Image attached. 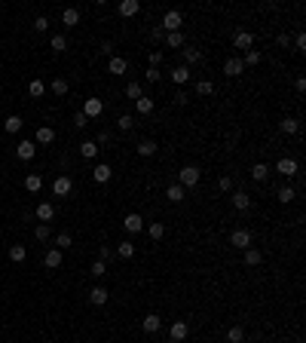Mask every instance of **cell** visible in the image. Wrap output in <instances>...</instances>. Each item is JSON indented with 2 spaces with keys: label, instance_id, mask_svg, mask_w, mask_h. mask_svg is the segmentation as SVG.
Returning a JSON list of instances; mask_svg holds the SVG:
<instances>
[{
  "label": "cell",
  "instance_id": "obj_30",
  "mask_svg": "<svg viewBox=\"0 0 306 343\" xmlns=\"http://www.w3.org/2000/svg\"><path fill=\"white\" fill-rule=\"evenodd\" d=\"M25 190H31V193H37V190H43V178L37 175V172H31V175L25 178Z\"/></svg>",
  "mask_w": 306,
  "mask_h": 343
},
{
  "label": "cell",
  "instance_id": "obj_57",
  "mask_svg": "<svg viewBox=\"0 0 306 343\" xmlns=\"http://www.w3.org/2000/svg\"><path fill=\"white\" fill-rule=\"evenodd\" d=\"M107 141H110V132H101V135H98V141H95V144H107Z\"/></svg>",
  "mask_w": 306,
  "mask_h": 343
},
{
  "label": "cell",
  "instance_id": "obj_16",
  "mask_svg": "<svg viewBox=\"0 0 306 343\" xmlns=\"http://www.w3.org/2000/svg\"><path fill=\"white\" fill-rule=\"evenodd\" d=\"M55 141V129L52 126H40L37 135H34V144H52Z\"/></svg>",
  "mask_w": 306,
  "mask_h": 343
},
{
  "label": "cell",
  "instance_id": "obj_49",
  "mask_svg": "<svg viewBox=\"0 0 306 343\" xmlns=\"http://www.w3.org/2000/svg\"><path fill=\"white\" fill-rule=\"evenodd\" d=\"M110 257H117V255H113V248L110 245H101L98 248V260H110Z\"/></svg>",
  "mask_w": 306,
  "mask_h": 343
},
{
  "label": "cell",
  "instance_id": "obj_46",
  "mask_svg": "<svg viewBox=\"0 0 306 343\" xmlns=\"http://www.w3.org/2000/svg\"><path fill=\"white\" fill-rule=\"evenodd\" d=\"M214 92V83H208V80H199L196 83V95H211Z\"/></svg>",
  "mask_w": 306,
  "mask_h": 343
},
{
  "label": "cell",
  "instance_id": "obj_50",
  "mask_svg": "<svg viewBox=\"0 0 306 343\" xmlns=\"http://www.w3.org/2000/svg\"><path fill=\"white\" fill-rule=\"evenodd\" d=\"M74 126H77V129H86V126H89V120L83 117V110H77V113H74Z\"/></svg>",
  "mask_w": 306,
  "mask_h": 343
},
{
  "label": "cell",
  "instance_id": "obj_14",
  "mask_svg": "<svg viewBox=\"0 0 306 343\" xmlns=\"http://www.w3.org/2000/svg\"><path fill=\"white\" fill-rule=\"evenodd\" d=\"M117 13H120L122 19H132L135 13H141V3H138V0H122V3L117 6Z\"/></svg>",
  "mask_w": 306,
  "mask_h": 343
},
{
  "label": "cell",
  "instance_id": "obj_23",
  "mask_svg": "<svg viewBox=\"0 0 306 343\" xmlns=\"http://www.w3.org/2000/svg\"><path fill=\"white\" fill-rule=\"evenodd\" d=\"M184 196H187V190L181 187V184H168L165 187V199L168 202H184Z\"/></svg>",
  "mask_w": 306,
  "mask_h": 343
},
{
  "label": "cell",
  "instance_id": "obj_59",
  "mask_svg": "<svg viewBox=\"0 0 306 343\" xmlns=\"http://www.w3.org/2000/svg\"><path fill=\"white\" fill-rule=\"evenodd\" d=\"M294 43H297V49H306V37H303V34H297V40H294Z\"/></svg>",
  "mask_w": 306,
  "mask_h": 343
},
{
  "label": "cell",
  "instance_id": "obj_19",
  "mask_svg": "<svg viewBox=\"0 0 306 343\" xmlns=\"http://www.w3.org/2000/svg\"><path fill=\"white\" fill-rule=\"evenodd\" d=\"M135 110H138V117H147V113H153V110H156V101H153V98H147V95H141L138 101H135Z\"/></svg>",
  "mask_w": 306,
  "mask_h": 343
},
{
  "label": "cell",
  "instance_id": "obj_52",
  "mask_svg": "<svg viewBox=\"0 0 306 343\" xmlns=\"http://www.w3.org/2000/svg\"><path fill=\"white\" fill-rule=\"evenodd\" d=\"M34 28H37L40 34H43V31H49V19H46V16H40L37 21H34Z\"/></svg>",
  "mask_w": 306,
  "mask_h": 343
},
{
  "label": "cell",
  "instance_id": "obj_56",
  "mask_svg": "<svg viewBox=\"0 0 306 343\" xmlns=\"http://www.w3.org/2000/svg\"><path fill=\"white\" fill-rule=\"evenodd\" d=\"M175 101H178V105H187V101H190V95H187V92H184V89H181V92H178V95H175Z\"/></svg>",
  "mask_w": 306,
  "mask_h": 343
},
{
  "label": "cell",
  "instance_id": "obj_35",
  "mask_svg": "<svg viewBox=\"0 0 306 343\" xmlns=\"http://www.w3.org/2000/svg\"><path fill=\"white\" fill-rule=\"evenodd\" d=\"M147 233H150V239H156V242H160V239L165 236V224H163V221H153V224H147Z\"/></svg>",
  "mask_w": 306,
  "mask_h": 343
},
{
  "label": "cell",
  "instance_id": "obj_27",
  "mask_svg": "<svg viewBox=\"0 0 306 343\" xmlns=\"http://www.w3.org/2000/svg\"><path fill=\"white\" fill-rule=\"evenodd\" d=\"M43 264H46L49 270H59L61 267V251L59 248H49L46 255H43Z\"/></svg>",
  "mask_w": 306,
  "mask_h": 343
},
{
  "label": "cell",
  "instance_id": "obj_21",
  "mask_svg": "<svg viewBox=\"0 0 306 343\" xmlns=\"http://www.w3.org/2000/svg\"><path fill=\"white\" fill-rule=\"evenodd\" d=\"M110 175H113V169H110L107 163H98V166L92 169V178L98 181V184H107V181H110Z\"/></svg>",
  "mask_w": 306,
  "mask_h": 343
},
{
  "label": "cell",
  "instance_id": "obj_20",
  "mask_svg": "<svg viewBox=\"0 0 306 343\" xmlns=\"http://www.w3.org/2000/svg\"><path fill=\"white\" fill-rule=\"evenodd\" d=\"M16 153H19V159H34V153H37V144L34 141H19V147H16Z\"/></svg>",
  "mask_w": 306,
  "mask_h": 343
},
{
  "label": "cell",
  "instance_id": "obj_53",
  "mask_svg": "<svg viewBox=\"0 0 306 343\" xmlns=\"http://www.w3.org/2000/svg\"><path fill=\"white\" fill-rule=\"evenodd\" d=\"M147 59H150V67H160V62H163V52L156 49V52H150V55H147Z\"/></svg>",
  "mask_w": 306,
  "mask_h": 343
},
{
  "label": "cell",
  "instance_id": "obj_45",
  "mask_svg": "<svg viewBox=\"0 0 306 343\" xmlns=\"http://www.w3.org/2000/svg\"><path fill=\"white\" fill-rule=\"evenodd\" d=\"M260 59H264V55H260L257 49H248L245 59H242V64H245V67H248V64H260Z\"/></svg>",
  "mask_w": 306,
  "mask_h": 343
},
{
  "label": "cell",
  "instance_id": "obj_47",
  "mask_svg": "<svg viewBox=\"0 0 306 343\" xmlns=\"http://www.w3.org/2000/svg\"><path fill=\"white\" fill-rule=\"evenodd\" d=\"M144 77H147V83H160V80H163V71H160V67H147Z\"/></svg>",
  "mask_w": 306,
  "mask_h": 343
},
{
  "label": "cell",
  "instance_id": "obj_51",
  "mask_svg": "<svg viewBox=\"0 0 306 343\" xmlns=\"http://www.w3.org/2000/svg\"><path fill=\"white\" fill-rule=\"evenodd\" d=\"M104 273H107V264H104V260H95V264H92V276H104Z\"/></svg>",
  "mask_w": 306,
  "mask_h": 343
},
{
  "label": "cell",
  "instance_id": "obj_6",
  "mask_svg": "<svg viewBox=\"0 0 306 343\" xmlns=\"http://www.w3.org/2000/svg\"><path fill=\"white\" fill-rule=\"evenodd\" d=\"M230 245H236L239 251L251 248V233H248V230H233L230 233Z\"/></svg>",
  "mask_w": 306,
  "mask_h": 343
},
{
  "label": "cell",
  "instance_id": "obj_41",
  "mask_svg": "<svg viewBox=\"0 0 306 343\" xmlns=\"http://www.w3.org/2000/svg\"><path fill=\"white\" fill-rule=\"evenodd\" d=\"M74 245V239H71V233H59L55 236V248L59 251H64V248H71Z\"/></svg>",
  "mask_w": 306,
  "mask_h": 343
},
{
  "label": "cell",
  "instance_id": "obj_11",
  "mask_svg": "<svg viewBox=\"0 0 306 343\" xmlns=\"http://www.w3.org/2000/svg\"><path fill=\"white\" fill-rule=\"evenodd\" d=\"M107 71L120 77V74H126V71H129V62L122 59V55H110V59H107Z\"/></svg>",
  "mask_w": 306,
  "mask_h": 343
},
{
  "label": "cell",
  "instance_id": "obj_1",
  "mask_svg": "<svg viewBox=\"0 0 306 343\" xmlns=\"http://www.w3.org/2000/svg\"><path fill=\"white\" fill-rule=\"evenodd\" d=\"M199 178H202L199 166H184V169L178 172V184L184 187V190H193V187L199 184Z\"/></svg>",
  "mask_w": 306,
  "mask_h": 343
},
{
  "label": "cell",
  "instance_id": "obj_12",
  "mask_svg": "<svg viewBox=\"0 0 306 343\" xmlns=\"http://www.w3.org/2000/svg\"><path fill=\"white\" fill-rule=\"evenodd\" d=\"M107 288H104V285H95V288L92 291H89V303H92V306H104L107 303Z\"/></svg>",
  "mask_w": 306,
  "mask_h": 343
},
{
  "label": "cell",
  "instance_id": "obj_55",
  "mask_svg": "<svg viewBox=\"0 0 306 343\" xmlns=\"http://www.w3.org/2000/svg\"><path fill=\"white\" fill-rule=\"evenodd\" d=\"M101 52H104L107 59H110V55H113V43H110V40H104V43H101Z\"/></svg>",
  "mask_w": 306,
  "mask_h": 343
},
{
  "label": "cell",
  "instance_id": "obj_13",
  "mask_svg": "<svg viewBox=\"0 0 306 343\" xmlns=\"http://www.w3.org/2000/svg\"><path fill=\"white\" fill-rule=\"evenodd\" d=\"M117 257H122V260H132L135 257V242L132 239H122V242H117V251H113Z\"/></svg>",
  "mask_w": 306,
  "mask_h": 343
},
{
  "label": "cell",
  "instance_id": "obj_15",
  "mask_svg": "<svg viewBox=\"0 0 306 343\" xmlns=\"http://www.w3.org/2000/svg\"><path fill=\"white\" fill-rule=\"evenodd\" d=\"M233 209L236 212H248V209H251V196H248L245 190H236L233 193Z\"/></svg>",
  "mask_w": 306,
  "mask_h": 343
},
{
  "label": "cell",
  "instance_id": "obj_32",
  "mask_svg": "<svg viewBox=\"0 0 306 343\" xmlns=\"http://www.w3.org/2000/svg\"><path fill=\"white\" fill-rule=\"evenodd\" d=\"M135 150H138V156H153V153H156V141L144 138V141H138V147H135Z\"/></svg>",
  "mask_w": 306,
  "mask_h": 343
},
{
  "label": "cell",
  "instance_id": "obj_28",
  "mask_svg": "<svg viewBox=\"0 0 306 343\" xmlns=\"http://www.w3.org/2000/svg\"><path fill=\"white\" fill-rule=\"evenodd\" d=\"M199 62H202V49L187 46V49H184V64H187V67H193V64H199Z\"/></svg>",
  "mask_w": 306,
  "mask_h": 343
},
{
  "label": "cell",
  "instance_id": "obj_33",
  "mask_svg": "<svg viewBox=\"0 0 306 343\" xmlns=\"http://www.w3.org/2000/svg\"><path fill=\"white\" fill-rule=\"evenodd\" d=\"M25 257H28V248L25 245H9V260H13V264H21Z\"/></svg>",
  "mask_w": 306,
  "mask_h": 343
},
{
  "label": "cell",
  "instance_id": "obj_34",
  "mask_svg": "<svg viewBox=\"0 0 306 343\" xmlns=\"http://www.w3.org/2000/svg\"><path fill=\"white\" fill-rule=\"evenodd\" d=\"M251 178H254V181H266V178H269V166H266V163H254V166H251Z\"/></svg>",
  "mask_w": 306,
  "mask_h": 343
},
{
  "label": "cell",
  "instance_id": "obj_2",
  "mask_svg": "<svg viewBox=\"0 0 306 343\" xmlns=\"http://www.w3.org/2000/svg\"><path fill=\"white\" fill-rule=\"evenodd\" d=\"M181 25H184V13L181 9H168L163 16V34H175V31H181Z\"/></svg>",
  "mask_w": 306,
  "mask_h": 343
},
{
  "label": "cell",
  "instance_id": "obj_38",
  "mask_svg": "<svg viewBox=\"0 0 306 343\" xmlns=\"http://www.w3.org/2000/svg\"><path fill=\"white\" fill-rule=\"evenodd\" d=\"M49 46H52V52H64L67 49V37H64V34H52Z\"/></svg>",
  "mask_w": 306,
  "mask_h": 343
},
{
  "label": "cell",
  "instance_id": "obj_8",
  "mask_svg": "<svg viewBox=\"0 0 306 343\" xmlns=\"http://www.w3.org/2000/svg\"><path fill=\"white\" fill-rule=\"evenodd\" d=\"M233 46L248 52V49L254 46V34H248V31H236V34H233Z\"/></svg>",
  "mask_w": 306,
  "mask_h": 343
},
{
  "label": "cell",
  "instance_id": "obj_54",
  "mask_svg": "<svg viewBox=\"0 0 306 343\" xmlns=\"http://www.w3.org/2000/svg\"><path fill=\"white\" fill-rule=\"evenodd\" d=\"M218 187H221L224 193H226V190H233V178H226V175H224V178L218 181Z\"/></svg>",
  "mask_w": 306,
  "mask_h": 343
},
{
  "label": "cell",
  "instance_id": "obj_43",
  "mask_svg": "<svg viewBox=\"0 0 306 343\" xmlns=\"http://www.w3.org/2000/svg\"><path fill=\"white\" fill-rule=\"evenodd\" d=\"M49 89H52V92L59 95V98H61V95H67V80H61V77H59V80H52V86H49Z\"/></svg>",
  "mask_w": 306,
  "mask_h": 343
},
{
  "label": "cell",
  "instance_id": "obj_39",
  "mask_svg": "<svg viewBox=\"0 0 306 343\" xmlns=\"http://www.w3.org/2000/svg\"><path fill=\"white\" fill-rule=\"evenodd\" d=\"M242 340H245V331L239 325H233L230 331H226V343H242Z\"/></svg>",
  "mask_w": 306,
  "mask_h": 343
},
{
  "label": "cell",
  "instance_id": "obj_10",
  "mask_svg": "<svg viewBox=\"0 0 306 343\" xmlns=\"http://www.w3.org/2000/svg\"><path fill=\"white\" fill-rule=\"evenodd\" d=\"M122 227H126L129 233H141V227H144V218H141L138 212H129L126 218H122Z\"/></svg>",
  "mask_w": 306,
  "mask_h": 343
},
{
  "label": "cell",
  "instance_id": "obj_44",
  "mask_svg": "<svg viewBox=\"0 0 306 343\" xmlns=\"http://www.w3.org/2000/svg\"><path fill=\"white\" fill-rule=\"evenodd\" d=\"M294 196H297V190H294L291 184H285V187H282V190H279V202H291Z\"/></svg>",
  "mask_w": 306,
  "mask_h": 343
},
{
  "label": "cell",
  "instance_id": "obj_4",
  "mask_svg": "<svg viewBox=\"0 0 306 343\" xmlns=\"http://www.w3.org/2000/svg\"><path fill=\"white\" fill-rule=\"evenodd\" d=\"M101 113H104V101L101 98H86L83 101V117L86 120H98Z\"/></svg>",
  "mask_w": 306,
  "mask_h": 343
},
{
  "label": "cell",
  "instance_id": "obj_22",
  "mask_svg": "<svg viewBox=\"0 0 306 343\" xmlns=\"http://www.w3.org/2000/svg\"><path fill=\"white\" fill-rule=\"evenodd\" d=\"M168 74H172V80H175L178 86L190 83V67H187V64H178V67H172V71H168Z\"/></svg>",
  "mask_w": 306,
  "mask_h": 343
},
{
  "label": "cell",
  "instance_id": "obj_36",
  "mask_svg": "<svg viewBox=\"0 0 306 343\" xmlns=\"http://www.w3.org/2000/svg\"><path fill=\"white\" fill-rule=\"evenodd\" d=\"M165 46H168V49H181V46H184V34H181V31L165 34Z\"/></svg>",
  "mask_w": 306,
  "mask_h": 343
},
{
  "label": "cell",
  "instance_id": "obj_26",
  "mask_svg": "<svg viewBox=\"0 0 306 343\" xmlns=\"http://www.w3.org/2000/svg\"><path fill=\"white\" fill-rule=\"evenodd\" d=\"M264 264V251L260 248H245V267H260Z\"/></svg>",
  "mask_w": 306,
  "mask_h": 343
},
{
  "label": "cell",
  "instance_id": "obj_25",
  "mask_svg": "<svg viewBox=\"0 0 306 343\" xmlns=\"http://www.w3.org/2000/svg\"><path fill=\"white\" fill-rule=\"evenodd\" d=\"M279 129H282V135H300V120L285 117V120L279 123Z\"/></svg>",
  "mask_w": 306,
  "mask_h": 343
},
{
  "label": "cell",
  "instance_id": "obj_5",
  "mask_svg": "<svg viewBox=\"0 0 306 343\" xmlns=\"http://www.w3.org/2000/svg\"><path fill=\"white\" fill-rule=\"evenodd\" d=\"M71 190H74V181L71 178H67V175H59V178H55L52 181V193H55V196H71Z\"/></svg>",
  "mask_w": 306,
  "mask_h": 343
},
{
  "label": "cell",
  "instance_id": "obj_7",
  "mask_svg": "<svg viewBox=\"0 0 306 343\" xmlns=\"http://www.w3.org/2000/svg\"><path fill=\"white\" fill-rule=\"evenodd\" d=\"M160 328H163V319L156 316V313H147V316L141 319V331H144V334H156Z\"/></svg>",
  "mask_w": 306,
  "mask_h": 343
},
{
  "label": "cell",
  "instance_id": "obj_58",
  "mask_svg": "<svg viewBox=\"0 0 306 343\" xmlns=\"http://www.w3.org/2000/svg\"><path fill=\"white\" fill-rule=\"evenodd\" d=\"M294 86H297V92H306V80L303 77H297V83H294Z\"/></svg>",
  "mask_w": 306,
  "mask_h": 343
},
{
  "label": "cell",
  "instance_id": "obj_18",
  "mask_svg": "<svg viewBox=\"0 0 306 343\" xmlns=\"http://www.w3.org/2000/svg\"><path fill=\"white\" fill-rule=\"evenodd\" d=\"M242 71H245L242 59H226V62H224V74H226V77H242Z\"/></svg>",
  "mask_w": 306,
  "mask_h": 343
},
{
  "label": "cell",
  "instance_id": "obj_17",
  "mask_svg": "<svg viewBox=\"0 0 306 343\" xmlns=\"http://www.w3.org/2000/svg\"><path fill=\"white\" fill-rule=\"evenodd\" d=\"M34 214L40 218V224H49V221L55 218V205H52V202H40V205H37V212H34Z\"/></svg>",
  "mask_w": 306,
  "mask_h": 343
},
{
  "label": "cell",
  "instance_id": "obj_3",
  "mask_svg": "<svg viewBox=\"0 0 306 343\" xmlns=\"http://www.w3.org/2000/svg\"><path fill=\"white\" fill-rule=\"evenodd\" d=\"M276 172H279V175H285V178H294V175H300V163H297V159H291V156H282L276 163Z\"/></svg>",
  "mask_w": 306,
  "mask_h": 343
},
{
  "label": "cell",
  "instance_id": "obj_42",
  "mask_svg": "<svg viewBox=\"0 0 306 343\" xmlns=\"http://www.w3.org/2000/svg\"><path fill=\"white\" fill-rule=\"evenodd\" d=\"M126 95H129L132 101H138V98L144 95V92H141V83H138V80H132V83L126 86Z\"/></svg>",
  "mask_w": 306,
  "mask_h": 343
},
{
  "label": "cell",
  "instance_id": "obj_37",
  "mask_svg": "<svg viewBox=\"0 0 306 343\" xmlns=\"http://www.w3.org/2000/svg\"><path fill=\"white\" fill-rule=\"evenodd\" d=\"M43 92H46L43 80H31V83H28V95H31V98H43Z\"/></svg>",
  "mask_w": 306,
  "mask_h": 343
},
{
  "label": "cell",
  "instance_id": "obj_29",
  "mask_svg": "<svg viewBox=\"0 0 306 343\" xmlns=\"http://www.w3.org/2000/svg\"><path fill=\"white\" fill-rule=\"evenodd\" d=\"M98 150H101V147H98L95 141H83V144H80V156H83V159H95Z\"/></svg>",
  "mask_w": 306,
  "mask_h": 343
},
{
  "label": "cell",
  "instance_id": "obj_31",
  "mask_svg": "<svg viewBox=\"0 0 306 343\" xmlns=\"http://www.w3.org/2000/svg\"><path fill=\"white\" fill-rule=\"evenodd\" d=\"M21 126H25V123H21V117H19V113H13V117H6V120H3V129H6L9 135H16V132L21 129Z\"/></svg>",
  "mask_w": 306,
  "mask_h": 343
},
{
  "label": "cell",
  "instance_id": "obj_48",
  "mask_svg": "<svg viewBox=\"0 0 306 343\" xmlns=\"http://www.w3.org/2000/svg\"><path fill=\"white\" fill-rule=\"evenodd\" d=\"M117 126H120V129H122V132H129V129H132V126H135V117H129V113H122V117L117 120Z\"/></svg>",
  "mask_w": 306,
  "mask_h": 343
},
{
  "label": "cell",
  "instance_id": "obj_24",
  "mask_svg": "<svg viewBox=\"0 0 306 343\" xmlns=\"http://www.w3.org/2000/svg\"><path fill=\"white\" fill-rule=\"evenodd\" d=\"M61 25H64V28H74V25H80V9L67 6L64 13H61Z\"/></svg>",
  "mask_w": 306,
  "mask_h": 343
},
{
  "label": "cell",
  "instance_id": "obj_9",
  "mask_svg": "<svg viewBox=\"0 0 306 343\" xmlns=\"http://www.w3.org/2000/svg\"><path fill=\"white\" fill-rule=\"evenodd\" d=\"M168 334H172V340H175V343H181V340H187V337H190V325H187V322H181V319H178V322H172V328H168Z\"/></svg>",
  "mask_w": 306,
  "mask_h": 343
},
{
  "label": "cell",
  "instance_id": "obj_40",
  "mask_svg": "<svg viewBox=\"0 0 306 343\" xmlns=\"http://www.w3.org/2000/svg\"><path fill=\"white\" fill-rule=\"evenodd\" d=\"M34 236H37L40 242H49V239H52V230H49V224H37V230H34Z\"/></svg>",
  "mask_w": 306,
  "mask_h": 343
}]
</instances>
